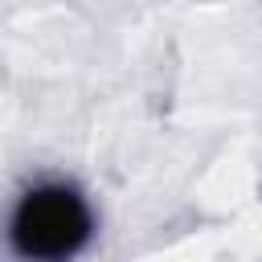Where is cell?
Here are the masks:
<instances>
[{"mask_svg": "<svg viewBox=\"0 0 262 262\" xmlns=\"http://www.w3.org/2000/svg\"><path fill=\"white\" fill-rule=\"evenodd\" d=\"M90 237V209L66 184H41L25 192L12 213V246L25 258H70Z\"/></svg>", "mask_w": 262, "mask_h": 262, "instance_id": "obj_1", "label": "cell"}]
</instances>
